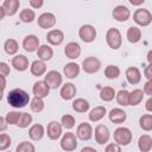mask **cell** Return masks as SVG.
Masks as SVG:
<instances>
[{
    "mask_svg": "<svg viewBox=\"0 0 152 152\" xmlns=\"http://www.w3.org/2000/svg\"><path fill=\"white\" fill-rule=\"evenodd\" d=\"M4 49H5V52L7 55H14L18 52V49H19V45H18V42L15 39H7L4 44Z\"/></svg>",
    "mask_w": 152,
    "mask_h": 152,
    "instance_id": "1f68e13d",
    "label": "cell"
},
{
    "mask_svg": "<svg viewBox=\"0 0 152 152\" xmlns=\"http://www.w3.org/2000/svg\"><path fill=\"white\" fill-rule=\"evenodd\" d=\"M139 124H140L141 129L150 132L152 129V115L151 114H144L142 116H140Z\"/></svg>",
    "mask_w": 152,
    "mask_h": 152,
    "instance_id": "836d02e7",
    "label": "cell"
},
{
    "mask_svg": "<svg viewBox=\"0 0 152 152\" xmlns=\"http://www.w3.org/2000/svg\"><path fill=\"white\" fill-rule=\"evenodd\" d=\"M147 62H148V64L152 63V50H150L147 53Z\"/></svg>",
    "mask_w": 152,
    "mask_h": 152,
    "instance_id": "11a10c76",
    "label": "cell"
},
{
    "mask_svg": "<svg viewBox=\"0 0 152 152\" xmlns=\"http://www.w3.org/2000/svg\"><path fill=\"white\" fill-rule=\"evenodd\" d=\"M120 75V69L119 66L116 65H108L106 66L104 69V76L109 80H114V78H118Z\"/></svg>",
    "mask_w": 152,
    "mask_h": 152,
    "instance_id": "d590c367",
    "label": "cell"
},
{
    "mask_svg": "<svg viewBox=\"0 0 152 152\" xmlns=\"http://www.w3.org/2000/svg\"><path fill=\"white\" fill-rule=\"evenodd\" d=\"M20 6L19 0H5L2 4V8L6 13V15H14Z\"/></svg>",
    "mask_w": 152,
    "mask_h": 152,
    "instance_id": "7402d4cb",
    "label": "cell"
},
{
    "mask_svg": "<svg viewBox=\"0 0 152 152\" xmlns=\"http://www.w3.org/2000/svg\"><path fill=\"white\" fill-rule=\"evenodd\" d=\"M76 135L81 140H89L93 137V127L88 122H81L77 126Z\"/></svg>",
    "mask_w": 152,
    "mask_h": 152,
    "instance_id": "30bf717a",
    "label": "cell"
},
{
    "mask_svg": "<svg viewBox=\"0 0 152 152\" xmlns=\"http://www.w3.org/2000/svg\"><path fill=\"white\" fill-rule=\"evenodd\" d=\"M113 18L116 20V21H126L129 19V15H131V12L128 10V7L124 6V5H118L116 7H114L113 10Z\"/></svg>",
    "mask_w": 152,
    "mask_h": 152,
    "instance_id": "5bb4252c",
    "label": "cell"
},
{
    "mask_svg": "<svg viewBox=\"0 0 152 152\" xmlns=\"http://www.w3.org/2000/svg\"><path fill=\"white\" fill-rule=\"evenodd\" d=\"M142 93L146 94V95H148V96L151 97V95H152V81H147V82L145 83Z\"/></svg>",
    "mask_w": 152,
    "mask_h": 152,
    "instance_id": "bcb514c9",
    "label": "cell"
},
{
    "mask_svg": "<svg viewBox=\"0 0 152 152\" xmlns=\"http://www.w3.org/2000/svg\"><path fill=\"white\" fill-rule=\"evenodd\" d=\"M7 122H6V120H5V118L4 116H0V132H4V131H6V128H7Z\"/></svg>",
    "mask_w": 152,
    "mask_h": 152,
    "instance_id": "681fc988",
    "label": "cell"
},
{
    "mask_svg": "<svg viewBox=\"0 0 152 152\" xmlns=\"http://www.w3.org/2000/svg\"><path fill=\"white\" fill-rule=\"evenodd\" d=\"M46 40L51 44V45H59L63 43L64 40V33L61 31V30H51L48 32L46 34Z\"/></svg>",
    "mask_w": 152,
    "mask_h": 152,
    "instance_id": "e0dca14e",
    "label": "cell"
},
{
    "mask_svg": "<svg viewBox=\"0 0 152 152\" xmlns=\"http://www.w3.org/2000/svg\"><path fill=\"white\" fill-rule=\"evenodd\" d=\"M20 115H21V113H19V112H10V113H7L5 120L10 125H17L20 119Z\"/></svg>",
    "mask_w": 152,
    "mask_h": 152,
    "instance_id": "7bdbcfd3",
    "label": "cell"
},
{
    "mask_svg": "<svg viewBox=\"0 0 152 152\" xmlns=\"http://www.w3.org/2000/svg\"><path fill=\"white\" fill-rule=\"evenodd\" d=\"M23 48L27 52H34L39 48V39L34 34H28L23 40Z\"/></svg>",
    "mask_w": 152,
    "mask_h": 152,
    "instance_id": "7c38bea8",
    "label": "cell"
},
{
    "mask_svg": "<svg viewBox=\"0 0 152 152\" xmlns=\"http://www.w3.org/2000/svg\"><path fill=\"white\" fill-rule=\"evenodd\" d=\"M133 20L140 26H148L152 23V14L146 8H138L133 14Z\"/></svg>",
    "mask_w": 152,
    "mask_h": 152,
    "instance_id": "277c9868",
    "label": "cell"
},
{
    "mask_svg": "<svg viewBox=\"0 0 152 152\" xmlns=\"http://www.w3.org/2000/svg\"><path fill=\"white\" fill-rule=\"evenodd\" d=\"M30 107H31L32 112H36V113L42 112L44 109V101H43V99H38V97L32 99Z\"/></svg>",
    "mask_w": 152,
    "mask_h": 152,
    "instance_id": "b9f144b4",
    "label": "cell"
},
{
    "mask_svg": "<svg viewBox=\"0 0 152 152\" xmlns=\"http://www.w3.org/2000/svg\"><path fill=\"white\" fill-rule=\"evenodd\" d=\"M62 81H63V78H62L61 74H59L58 71H56V70H50V71H48V74L45 75V78H44V82L48 84V87H49L50 89H56V88H58V87L62 84Z\"/></svg>",
    "mask_w": 152,
    "mask_h": 152,
    "instance_id": "52a82bcc",
    "label": "cell"
},
{
    "mask_svg": "<svg viewBox=\"0 0 152 152\" xmlns=\"http://www.w3.org/2000/svg\"><path fill=\"white\" fill-rule=\"evenodd\" d=\"M61 124H62V126H63L64 128L70 129V128H72V127L75 126V118H74L72 115H70V114H65V115L62 116Z\"/></svg>",
    "mask_w": 152,
    "mask_h": 152,
    "instance_id": "ab89813d",
    "label": "cell"
},
{
    "mask_svg": "<svg viewBox=\"0 0 152 152\" xmlns=\"http://www.w3.org/2000/svg\"><path fill=\"white\" fill-rule=\"evenodd\" d=\"M44 133H45L44 126L40 125V124H36V125L31 126V128L28 129V135H30V138H31L32 140H34V141L40 140V139L43 138Z\"/></svg>",
    "mask_w": 152,
    "mask_h": 152,
    "instance_id": "d4e9b609",
    "label": "cell"
},
{
    "mask_svg": "<svg viewBox=\"0 0 152 152\" xmlns=\"http://www.w3.org/2000/svg\"><path fill=\"white\" fill-rule=\"evenodd\" d=\"M28 4H30V6H31L32 8H40V7L43 6L44 1H43V0H30Z\"/></svg>",
    "mask_w": 152,
    "mask_h": 152,
    "instance_id": "c3c4849f",
    "label": "cell"
},
{
    "mask_svg": "<svg viewBox=\"0 0 152 152\" xmlns=\"http://www.w3.org/2000/svg\"><path fill=\"white\" fill-rule=\"evenodd\" d=\"M100 66H101V62L96 57H93V56L87 57L82 62V68H83L84 72H87V74H94V72L99 71Z\"/></svg>",
    "mask_w": 152,
    "mask_h": 152,
    "instance_id": "ba28073f",
    "label": "cell"
},
{
    "mask_svg": "<svg viewBox=\"0 0 152 152\" xmlns=\"http://www.w3.org/2000/svg\"><path fill=\"white\" fill-rule=\"evenodd\" d=\"M63 72L68 78H76L78 76V74H80V65L77 63L70 62V63L64 65Z\"/></svg>",
    "mask_w": 152,
    "mask_h": 152,
    "instance_id": "cb8c5ba5",
    "label": "cell"
},
{
    "mask_svg": "<svg viewBox=\"0 0 152 152\" xmlns=\"http://www.w3.org/2000/svg\"><path fill=\"white\" fill-rule=\"evenodd\" d=\"M151 70H152V63L147 64V65H146V69H145V71H144L145 77L147 78V81H152V72H151Z\"/></svg>",
    "mask_w": 152,
    "mask_h": 152,
    "instance_id": "7dc6e473",
    "label": "cell"
},
{
    "mask_svg": "<svg viewBox=\"0 0 152 152\" xmlns=\"http://www.w3.org/2000/svg\"><path fill=\"white\" fill-rule=\"evenodd\" d=\"M144 93L141 89H134L128 93V106H137L142 101Z\"/></svg>",
    "mask_w": 152,
    "mask_h": 152,
    "instance_id": "f1b7e54d",
    "label": "cell"
},
{
    "mask_svg": "<svg viewBox=\"0 0 152 152\" xmlns=\"http://www.w3.org/2000/svg\"><path fill=\"white\" fill-rule=\"evenodd\" d=\"M12 66L17 71H25L28 68V59L24 55H17L12 58Z\"/></svg>",
    "mask_w": 152,
    "mask_h": 152,
    "instance_id": "ac0fdd59",
    "label": "cell"
},
{
    "mask_svg": "<svg viewBox=\"0 0 152 152\" xmlns=\"http://www.w3.org/2000/svg\"><path fill=\"white\" fill-rule=\"evenodd\" d=\"M37 56H38L39 61H43V62L50 61L52 58V56H53V50L46 44L40 45L38 48V50H37Z\"/></svg>",
    "mask_w": 152,
    "mask_h": 152,
    "instance_id": "603a6c76",
    "label": "cell"
},
{
    "mask_svg": "<svg viewBox=\"0 0 152 152\" xmlns=\"http://www.w3.org/2000/svg\"><path fill=\"white\" fill-rule=\"evenodd\" d=\"M126 78H127V82L129 84H138L141 80V74H140V70L135 66H131L126 70Z\"/></svg>",
    "mask_w": 152,
    "mask_h": 152,
    "instance_id": "44dd1931",
    "label": "cell"
},
{
    "mask_svg": "<svg viewBox=\"0 0 152 152\" xmlns=\"http://www.w3.org/2000/svg\"><path fill=\"white\" fill-rule=\"evenodd\" d=\"M104 152H121V147H120V145H118L115 142H110L106 146Z\"/></svg>",
    "mask_w": 152,
    "mask_h": 152,
    "instance_id": "f6af8a7d",
    "label": "cell"
},
{
    "mask_svg": "<svg viewBox=\"0 0 152 152\" xmlns=\"http://www.w3.org/2000/svg\"><path fill=\"white\" fill-rule=\"evenodd\" d=\"M5 88H6V77H4V76L0 75V91L4 93Z\"/></svg>",
    "mask_w": 152,
    "mask_h": 152,
    "instance_id": "f907efd6",
    "label": "cell"
},
{
    "mask_svg": "<svg viewBox=\"0 0 152 152\" xmlns=\"http://www.w3.org/2000/svg\"><path fill=\"white\" fill-rule=\"evenodd\" d=\"M126 37H127V40L129 43L135 44V43H138L141 39V30L139 27H137V26H131L127 30Z\"/></svg>",
    "mask_w": 152,
    "mask_h": 152,
    "instance_id": "4316f807",
    "label": "cell"
},
{
    "mask_svg": "<svg viewBox=\"0 0 152 152\" xmlns=\"http://www.w3.org/2000/svg\"><path fill=\"white\" fill-rule=\"evenodd\" d=\"M30 101V95L20 88L12 89L7 95V102L13 108H23Z\"/></svg>",
    "mask_w": 152,
    "mask_h": 152,
    "instance_id": "6da1fadb",
    "label": "cell"
},
{
    "mask_svg": "<svg viewBox=\"0 0 152 152\" xmlns=\"http://www.w3.org/2000/svg\"><path fill=\"white\" fill-rule=\"evenodd\" d=\"M64 53L68 58L70 59H76L80 57L81 55V46L78 43L76 42H70L65 45V49H64Z\"/></svg>",
    "mask_w": 152,
    "mask_h": 152,
    "instance_id": "2e32d148",
    "label": "cell"
},
{
    "mask_svg": "<svg viewBox=\"0 0 152 152\" xmlns=\"http://www.w3.org/2000/svg\"><path fill=\"white\" fill-rule=\"evenodd\" d=\"M78 36L84 42V43H91L95 40L96 38V30L93 25H89V24H86V25H82L78 30Z\"/></svg>",
    "mask_w": 152,
    "mask_h": 152,
    "instance_id": "8992f818",
    "label": "cell"
},
{
    "mask_svg": "<svg viewBox=\"0 0 152 152\" xmlns=\"http://www.w3.org/2000/svg\"><path fill=\"white\" fill-rule=\"evenodd\" d=\"M5 15H6V13H5V11H4V8H2V6H0V21L5 18Z\"/></svg>",
    "mask_w": 152,
    "mask_h": 152,
    "instance_id": "db71d44e",
    "label": "cell"
},
{
    "mask_svg": "<svg viewBox=\"0 0 152 152\" xmlns=\"http://www.w3.org/2000/svg\"><path fill=\"white\" fill-rule=\"evenodd\" d=\"M30 70H31V74L33 76H42L45 71H46V65L43 61H33L31 66H30Z\"/></svg>",
    "mask_w": 152,
    "mask_h": 152,
    "instance_id": "83f0119b",
    "label": "cell"
},
{
    "mask_svg": "<svg viewBox=\"0 0 152 152\" xmlns=\"http://www.w3.org/2000/svg\"><path fill=\"white\" fill-rule=\"evenodd\" d=\"M59 95L63 100H71L75 97L76 95V87L72 84V83H65L62 86L61 88V91H59Z\"/></svg>",
    "mask_w": 152,
    "mask_h": 152,
    "instance_id": "ffe728a7",
    "label": "cell"
},
{
    "mask_svg": "<svg viewBox=\"0 0 152 152\" xmlns=\"http://www.w3.org/2000/svg\"><path fill=\"white\" fill-rule=\"evenodd\" d=\"M12 144V139L6 133H0V151L7 150Z\"/></svg>",
    "mask_w": 152,
    "mask_h": 152,
    "instance_id": "60d3db41",
    "label": "cell"
},
{
    "mask_svg": "<svg viewBox=\"0 0 152 152\" xmlns=\"http://www.w3.org/2000/svg\"><path fill=\"white\" fill-rule=\"evenodd\" d=\"M2 95H4V93H2V91H0V101H1V99H2Z\"/></svg>",
    "mask_w": 152,
    "mask_h": 152,
    "instance_id": "6f0895ef",
    "label": "cell"
},
{
    "mask_svg": "<svg viewBox=\"0 0 152 152\" xmlns=\"http://www.w3.org/2000/svg\"><path fill=\"white\" fill-rule=\"evenodd\" d=\"M106 42H107V44L109 45L110 49L118 50L122 44V38H121L120 31L115 27L109 28L106 33Z\"/></svg>",
    "mask_w": 152,
    "mask_h": 152,
    "instance_id": "7a4b0ae2",
    "label": "cell"
},
{
    "mask_svg": "<svg viewBox=\"0 0 152 152\" xmlns=\"http://www.w3.org/2000/svg\"><path fill=\"white\" fill-rule=\"evenodd\" d=\"M106 112H107V110H106V107H103V106H97V107H95L94 109L90 110V113H89V120L96 122V121L101 120V119L106 115Z\"/></svg>",
    "mask_w": 152,
    "mask_h": 152,
    "instance_id": "f546056e",
    "label": "cell"
},
{
    "mask_svg": "<svg viewBox=\"0 0 152 152\" xmlns=\"http://www.w3.org/2000/svg\"><path fill=\"white\" fill-rule=\"evenodd\" d=\"M32 91H33L34 97H38V99H44V97H46V96L49 95L50 88L48 87V84H46L44 81H37V82L33 84Z\"/></svg>",
    "mask_w": 152,
    "mask_h": 152,
    "instance_id": "9a60e30c",
    "label": "cell"
},
{
    "mask_svg": "<svg viewBox=\"0 0 152 152\" xmlns=\"http://www.w3.org/2000/svg\"><path fill=\"white\" fill-rule=\"evenodd\" d=\"M61 147L65 152H71V151L76 150V147H77L76 135L74 133H71V132L64 133L63 137H62V139H61Z\"/></svg>",
    "mask_w": 152,
    "mask_h": 152,
    "instance_id": "5b68a950",
    "label": "cell"
},
{
    "mask_svg": "<svg viewBox=\"0 0 152 152\" xmlns=\"http://www.w3.org/2000/svg\"><path fill=\"white\" fill-rule=\"evenodd\" d=\"M108 116H109V120L113 124H122V122H125V120L127 118V114L121 108H113V109H110Z\"/></svg>",
    "mask_w": 152,
    "mask_h": 152,
    "instance_id": "d6986e66",
    "label": "cell"
},
{
    "mask_svg": "<svg viewBox=\"0 0 152 152\" xmlns=\"http://www.w3.org/2000/svg\"><path fill=\"white\" fill-rule=\"evenodd\" d=\"M138 147L141 152H150L152 148V138L148 134H142L140 135L138 140Z\"/></svg>",
    "mask_w": 152,
    "mask_h": 152,
    "instance_id": "484cf974",
    "label": "cell"
},
{
    "mask_svg": "<svg viewBox=\"0 0 152 152\" xmlns=\"http://www.w3.org/2000/svg\"><path fill=\"white\" fill-rule=\"evenodd\" d=\"M20 20L23 23H32L36 18V13L33 10H30V8H24L21 12H20Z\"/></svg>",
    "mask_w": 152,
    "mask_h": 152,
    "instance_id": "e575fe53",
    "label": "cell"
},
{
    "mask_svg": "<svg viewBox=\"0 0 152 152\" xmlns=\"http://www.w3.org/2000/svg\"><path fill=\"white\" fill-rule=\"evenodd\" d=\"M109 129L104 125H97L95 127V140L100 145H104L109 140Z\"/></svg>",
    "mask_w": 152,
    "mask_h": 152,
    "instance_id": "9c48e42d",
    "label": "cell"
},
{
    "mask_svg": "<svg viewBox=\"0 0 152 152\" xmlns=\"http://www.w3.org/2000/svg\"><path fill=\"white\" fill-rule=\"evenodd\" d=\"M114 141L118 145H128L132 141V132L127 127H119L114 131Z\"/></svg>",
    "mask_w": 152,
    "mask_h": 152,
    "instance_id": "3957f363",
    "label": "cell"
},
{
    "mask_svg": "<svg viewBox=\"0 0 152 152\" xmlns=\"http://www.w3.org/2000/svg\"><path fill=\"white\" fill-rule=\"evenodd\" d=\"M15 152H36L34 145L30 141H21L15 147Z\"/></svg>",
    "mask_w": 152,
    "mask_h": 152,
    "instance_id": "74e56055",
    "label": "cell"
},
{
    "mask_svg": "<svg viewBox=\"0 0 152 152\" xmlns=\"http://www.w3.org/2000/svg\"><path fill=\"white\" fill-rule=\"evenodd\" d=\"M89 107H90L89 102L84 99H76L72 102V109L77 113H86L89 109Z\"/></svg>",
    "mask_w": 152,
    "mask_h": 152,
    "instance_id": "4dcf8cb0",
    "label": "cell"
},
{
    "mask_svg": "<svg viewBox=\"0 0 152 152\" xmlns=\"http://www.w3.org/2000/svg\"><path fill=\"white\" fill-rule=\"evenodd\" d=\"M145 108H146V110H147V112H152V97H150V99L146 101Z\"/></svg>",
    "mask_w": 152,
    "mask_h": 152,
    "instance_id": "816d5d0a",
    "label": "cell"
},
{
    "mask_svg": "<svg viewBox=\"0 0 152 152\" xmlns=\"http://www.w3.org/2000/svg\"><path fill=\"white\" fill-rule=\"evenodd\" d=\"M31 122H32V116H31V114H28V113H21L20 119H19L17 126L20 127V128H26V127H28V125H30Z\"/></svg>",
    "mask_w": 152,
    "mask_h": 152,
    "instance_id": "f35d334b",
    "label": "cell"
},
{
    "mask_svg": "<svg viewBox=\"0 0 152 152\" xmlns=\"http://www.w3.org/2000/svg\"><path fill=\"white\" fill-rule=\"evenodd\" d=\"M129 2H131L132 5H141V4L145 2V0H140V1H133V0H131Z\"/></svg>",
    "mask_w": 152,
    "mask_h": 152,
    "instance_id": "9f6ffc18",
    "label": "cell"
},
{
    "mask_svg": "<svg viewBox=\"0 0 152 152\" xmlns=\"http://www.w3.org/2000/svg\"><path fill=\"white\" fill-rule=\"evenodd\" d=\"M46 134L51 140H57L62 135V125L57 121H51L48 124Z\"/></svg>",
    "mask_w": 152,
    "mask_h": 152,
    "instance_id": "4fadbf2b",
    "label": "cell"
},
{
    "mask_svg": "<svg viewBox=\"0 0 152 152\" xmlns=\"http://www.w3.org/2000/svg\"><path fill=\"white\" fill-rule=\"evenodd\" d=\"M55 24H56V17L50 12H44L38 17V25L42 28H51Z\"/></svg>",
    "mask_w": 152,
    "mask_h": 152,
    "instance_id": "8fae6325",
    "label": "cell"
},
{
    "mask_svg": "<svg viewBox=\"0 0 152 152\" xmlns=\"http://www.w3.org/2000/svg\"><path fill=\"white\" fill-rule=\"evenodd\" d=\"M100 97L104 102H109L115 97V90L112 87H103L100 91Z\"/></svg>",
    "mask_w": 152,
    "mask_h": 152,
    "instance_id": "d6a6232c",
    "label": "cell"
},
{
    "mask_svg": "<svg viewBox=\"0 0 152 152\" xmlns=\"http://www.w3.org/2000/svg\"><path fill=\"white\" fill-rule=\"evenodd\" d=\"M10 72H11L10 65L7 63H5V62H0V75L4 76V77H6V76L10 75Z\"/></svg>",
    "mask_w": 152,
    "mask_h": 152,
    "instance_id": "ee69618b",
    "label": "cell"
},
{
    "mask_svg": "<svg viewBox=\"0 0 152 152\" xmlns=\"http://www.w3.org/2000/svg\"><path fill=\"white\" fill-rule=\"evenodd\" d=\"M81 152H97L94 147H90V146H87V147H83L81 150Z\"/></svg>",
    "mask_w": 152,
    "mask_h": 152,
    "instance_id": "f5cc1de1",
    "label": "cell"
},
{
    "mask_svg": "<svg viewBox=\"0 0 152 152\" xmlns=\"http://www.w3.org/2000/svg\"><path fill=\"white\" fill-rule=\"evenodd\" d=\"M115 97L120 106H128V91L126 89H121L115 93Z\"/></svg>",
    "mask_w": 152,
    "mask_h": 152,
    "instance_id": "8d00e7d4",
    "label": "cell"
}]
</instances>
